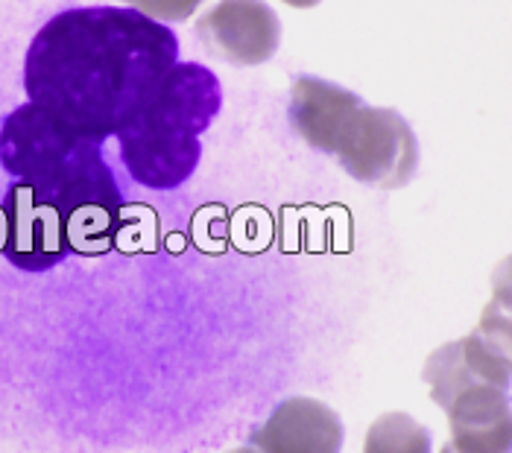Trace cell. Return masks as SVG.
Listing matches in <instances>:
<instances>
[{"instance_id":"cell-10","label":"cell","mask_w":512,"mask_h":453,"mask_svg":"<svg viewBox=\"0 0 512 453\" xmlns=\"http://www.w3.org/2000/svg\"><path fill=\"white\" fill-rule=\"evenodd\" d=\"M422 380L431 389V401L442 410H448V404L463 389H469L474 383H483L472 369V363L466 360L463 340L445 342L436 351H431L428 360H425V369H422Z\"/></svg>"},{"instance_id":"cell-6","label":"cell","mask_w":512,"mask_h":453,"mask_svg":"<svg viewBox=\"0 0 512 453\" xmlns=\"http://www.w3.org/2000/svg\"><path fill=\"white\" fill-rule=\"evenodd\" d=\"M197 36L217 59L252 68L276 56L281 21L264 0H220L197 21Z\"/></svg>"},{"instance_id":"cell-2","label":"cell","mask_w":512,"mask_h":453,"mask_svg":"<svg viewBox=\"0 0 512 453\" xmlns=\"http://www.w3.org/2000/svg\"><path fill=\"white\" fill-rule=\"evenodd\" d=\"M220 103L217 76L197 62H176L150 103L115 135L129 176L150 190L185 185L197 170L202 135L214 123Z\"/></svg>"},{"instance_id":"cell-8","label":"cell","mask_w":512,"mask_h":453,"mask_svg":"<svg viewBox=\"0 0 512 453\" xmlns=\"http://www.w3.org/2000/svg\"><path fill=\"white\" fill-rule=\"evenodd\" d=\"M454 453H512V395L474 383L448 404Z\"/></svg>"},{"instance_id":"cell-11","label":"cell","mask_w":512,"mask_h":453,"mask_svg":"<svg viewBox=\"0 0 512 453\" xmlns=\"http://www.w3.org/2000/svg\"><path fill=\"white\" fill-rule=\"evenodd\" d=\"M363 453H434L431 430L407 413L378 416L363 439Z\"/></svg>"},{"instance_id":"cell-17","label":"cell","mask_w":512,"mask_h":453,"mask_svg":"<svg viewBox=\"0 0 512 453\" xmlns=\"http://www.w3.org/2000/svg\"><path fill=\"white\" fill-rule=\"evenodd\" d=\"M439 453H454V448H451V445H445V448H442Z\"/></svg>"},{"instance_id":"cell-1","label":"cell","mask_w":512,"mask_h":453,"mask_svg":"<svg viewBox=\"0 0 512 453\" xmlns=\"http://www.w3.org/2000/svg\"><path fill=\"white\" fill-rule=\"evenodd\" d=\"M176 62V33L132 6L65 9L30 41L27 103L106 144L150 103Z\"/></svg>"},{"instance_id":"cell-16","label":"cell","mask_w":512,"mask_h":453,"mask_svg":"<svg viewBox=\"0 0 512 453\" xmlns=\"http://www.w3.org/2000/svg\"><path fill=\"white\" fill-rule=\"evenodd\" d=\"M229 453H261L258 448H252V445H246V448H235V451H229Z\"/></svg>"},{"instance_id":"cell-18","label":"cell","mask_w":512,"mask_h":453,"mask_svg":"<svg viewBox=\"0 0 512 453\" xmlns=\"http://www.w3.org/2000/svg\"><path fill=\"white\" fill-rule=\"evenodd\" d=\"M129 3H132V0H129Z\"/></svg>"},{"instance_id":"cell-14","label":"cell","mask_w":512,"mask_h":453,"mask_svg":"<svg viewBox=\"0 0 512 453\" xmlns=\"http://www.w3.org/2000/svg\"><path fill=\"white\" fill-rule=\"evenodd\" d=\"M489 284H492V302L512 313V255L492 269Z\"/></svg>"},{"instance_id":"cell-3","label":"cell","mask_w":512,"mask_h":453,"mask_svg":"<svg viewBox=\"0 0 512 453\" xmlns=\"http://www.w3.org/2000/svg\"><path fill=\"white\" fill-rule=\"evenodd\" d=\"M0 164L44 199L74 208H120L118 182L103 161V144L79 135L33 103L18 106L0 126Z\"/></svg>"},{"instance_id":"cell-13","label":"cell","mask_w":512,"mask_h":453,"mask_svg":"<svg viewBox=\"0 0 512 453\" xmlns=\"http://www.w3.org/2000/svg\"><path fill=\"white\" fill-rule=\"evenodd\" d=\"M205 0H132V9L153 21H188Z\"/></svg>"},{"instance_id":"cell-12","label":"cell","mask_w":512,"mask_h":453,"mask_svg":"<svg viewBox=\"0 0 512 453\" xmlns=\"http://www.w3.org/2000/svg\"><path fill=\"white\" fill-rule=\"evenodd\" d=\"M469 334L512 378V313H507L495 302H489L483 307L474 331H469Z\"/></svg>"},{"instance_id":"cell-9","label":"cell","mask_w":512,"mask_h":453,"mask_svg":"<svg viewBox=\"0 0 512 453\" xmlns=\"http://www.w3.org/2000/svg\"><path fill=\"white\" fill-rule=\"evenodd\" d=\"M363 106L355 91L319 79V76H299L290 85V123L296 135L319 152L334 155L349 126L352 114Z\"/></svg>"},{"instance_id":"cell-5","label":"cell","mask_w":512,"mask_h":453,"mask_svg":"<svg viewBox=\"0 0 512 453\" xmlns=\"http://www.w3.org/2000/svg\"><path fill=\"white\" fill-rule=\"evenodd\" d=\"M343 170L369 188H404L419 170V141L395 109L360 106L337 144Z\"/></svg>"},{"instance_id":"cell-15","label":"cell","mask_w":512,"mask_h":453,"mask_svg":"<svg viewBox=\"0 0 512 453\" xmlns=\"http://www.w3.org/2000/svg\"><path fill=\"white\" fill-rule=\"evenodd\" d=\"M281 3H287V6H296V9H311V6L322 3V0H281Z\"/></svg>"},{"instance_id":"cell-4","label":"cell","mask_w":512,"mask_h":453,"mask_svg":"<svg viewBox=\"0 0 512 453\" xmlns=\"http://www.w3.org/2000/svg\"><path fill=\"white\" fill-rule=\"evenodd\" d=\"M6 258L18 269L44 272L68 255H85L91 240V217L62 202L44 199L24 182H15L3 199Z\"/></svg>"},{"instance_id":"cell-7","label":"cell","mask_w":512,"mask_h":453,"mask_svg":"<svg viewBox=\"0 0 512 453\" xmlns=\"http://www.w3.org/2000/svg\"><path fill=\"white\" fill-rule=\"evenodd\" d=\"M343 421L316 398H287L252 430L249 445L261 453H340L343 451Z\"/></svg>"}]
</instances>
